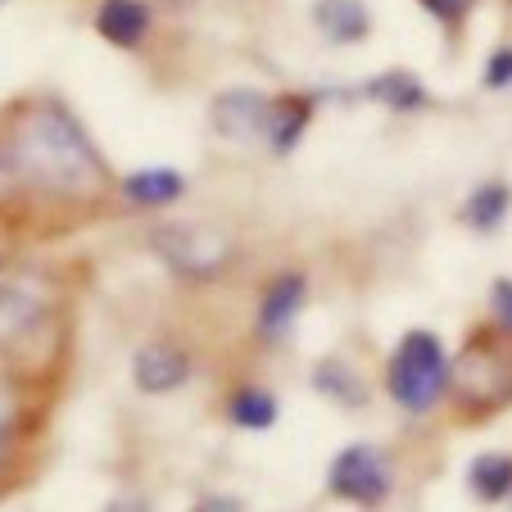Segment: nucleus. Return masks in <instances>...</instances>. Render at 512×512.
I'll use <instances>...</instances> for the list:
<instances>
[{
    "label": "nucleus",
    "instance_id": "24",
    "mask_svg": "<svg viewBox=\"0 0 512 512\" xmlns=\"http://www.w3.org/2000/svg\"><path fill=\"white\" fill-rule=\"evenodd\" d=\"M105 512H150V503L145 499H114Z\"/></svg>",
    "mask_w": 512,
    "mask_h": 512
},
{
    "label": "nucleus",
    "instance_id": "2",
    "mask_svg": "<svg viewBox=\"0 0 512 512\" xmlns=\"http://www.w3.org/2000/svg\"><path fill=\"white\" fill-rule=\"evenodd\" d=\"M64 345V286L32 263H5L0 268V372L37 390V381L64 363Z\"/></svg>",
    "mask_w": 512,
    "mask_h": 512
},
{
    "label": "nucleus",
    "instance_id": "15",
    "mask_svg": "<svg viewBox=\"0 0 512 512\" xmlns=\"http://www.w3.org/2000/svg\"><path fill=\"white\" fill-rule=\"evenodd\" d=\"M313 390H318L322 399H331V404H340V408H363L368 404V381L358 377L345 358H322L318 368H313Z\"/></svg>",
    "mask_w": 512,
    "mask_h": 512
},
{
    "label": "nucleus",
    "instance_id": "16",
    "mask_svg": "<svg viewBox=\"0 0 512 512\" xmlns=\"http://www.w3.org/2000/svg\"><path fill=\"white\" fill-rule=\"evenodd\" d=\"M281 417V404L272 390L263 386H236L227 399V422L241 426V431H272Z\"/></svg>",
    "mask_w": 512,
    "mask_h": 512
},
{
    "label": "nucleus",
    "instance_id": "13",
    "mask_svg": "<svg viewBox=\"0 0 512 512\" xmlns=\"http://www.w3.org/2000/svg\"><path fill=\"white\" fill-rule=\"evenodd\" d=\"M313 23L327 41L336 46H358V41H368L372 32V10L363 0H318L313 5Z\"/></svg>",
    "mask_w": 512,
    "mask_h": 512
},
{
    "label": "nucleus",
    "instance_id": "9",
    "mask_svg": "<svg viewBox=\"0 0 512 512\" xmlns=\"http://www.w3.org/2000/svg\"><path fill=\"white\" fill-rule=\"evenodd\" d=\"M32 386H23L19 377L0 372V472L23 463V440L37 426V408H32ZM0 490H5V476H0Z\"/></svg>",
    "mask_w": 512,
    "mask_h": 512
},
{
    "label": "nucleus",
    "instance_id": "10",
    "mask_svg": "<svg viewBox=\"0 0 512 512\" xmlns=\"http://www.w3.org/2000/svg\"><path fill=\"white\" fill-rule=\"evenodd\" d=\"M304 300H309V281H304V272H277V277L263 286V295H259L254 331H259L263 340L290 336V327H295V318H300Z\"/></svg>",
    "mask_w": 512,
    "mask_h": 512
},
{
    "label": "nucleus",
    "instance_id": "18",
    "mask_svg": "<svg viewBox=\"0 0 512 512\" xmlns=\"http://www.w3.org/2000/svg\"><path fill=\"white\" fill-rule=\"evenodd\" d=\"M508 209H512V186L508 182H485V186H476V191L467 195L463 223L476 227V232H494V227H503Z\"/></svg>",
    "mask_w": 512,
    "mask_h": 512
},
{
    "label": "nucleus",
    "instance_id": "3",
    "mask_svg": "<svg viewBox=\"0 0 512 512\" xmlns=\"http://www.w3.org/2000/svg\"><path fill=\"white\" fill-rule=\"evenodd\" d=\"M386 390L404 413H431L449 390V354L435 331H408L390 354Z\"/></svg>",
    "mask_w": 512,
    "mask_h": 512
},
{
    "label": "nucleus",
    "instance_id": "12",
    "mask_svg": "<svg viewBox=\"0 0 512 512\" xmlns=\"http://www.w3.org/2000/svg\"><path fill=\"white\" fill-rule=\"evenodd\" d=\"M114 186H118V195H123L132 209H168V204H177L186 191H191L186 173H177V168H164V164L123 173Z\"/></svg>",
    "mask_w": 512,
    "mask_h": 512
},
{
    "label": "nucleus",
    "instance_id": "14",
    "mask_svg": "<svg viewBox=\"0 0 512 512\" xmlns=\"http://www.w3.org/2000/svg\"><path fill=\"white\" fill-rule=\"evenodd\" d=\"M313 123V100L309 96H272V118H268V136L272 155H290L295 145L304 141Z\"/></svg>",
    "mask_w": 512,
    "mask_h": 512
},
{
    "label": "nucleus",
    "instance_id": "6",
    "mask_svg": "<svg viewBox=\"0 0 512 512\" xmlns=\"http://www.w3.org/2000/svg\"><path fill=\"white\" fill-rule=\"evenodd\" d=\"M327 490L345 503H358V508H377V503H386L390 490H395L390 458L381 454L377 445H368V440L345 445L327 467Z\"/></svg>",
    "mask_w": 512,
    "mask_h": 512
},
{
    "label": "nucleus",
    "instance_id": "23",
    "mask_svg": "<svg viewBox=\"0 0 512 512\" xmlns=\"http://www.w3.org/2000/svg\"><path fill=\"white\" fill-rule=\"evenodd\" d=\"M191 512H245V503L236 494H204V499H195Z\"/></svg>",
    "mask_w": 512,
    "mask_h": 512
},
{
    "label": "nucleus",
    "instance_id": "20",
    "mask_svg": "<svg viewBox=\"0 0 512 512\" xmlns=\"http://www.w3.org/2000/svg\"><path fill=\"white\" fill-rule=\"evenodd\" d=\"M476 0H422V10L431 14V19H440L445 28H458V23L472 14Z\"/></svg>",
    "mask_w": 512,
    "mask_h": 512
},
{
    "label": "nucleus",
    "instance_id": "5",
    "mask_svg": "<svg viewBox=\"0 0 512 512\" xmlns=\"http://www.w3.org/2000/svg\"><path fill=\"white\" fill-rule=\"evenodd\" d=\"M449 390H454L458 408L463 413H494L512 399V363L499 345H494L490 331H476L467 340L463 358L449 363Z\"/></svg>",
    "mask_w": 512,
    "mask_h": 512
},
{
    "label": "nucleus",
    "instance_id": "7",
    "mask_svg": "<svg viewBox=\"0 0 512 512\" xmlns=\"http://www.w3.org/2000/svg\"><path fill=\"white\" fill-rule=\"evenodd\" d=\"M268 118H272V96L254 87H232V91H218L209 105V123L218 136L236 145H250L259 136H268Z\"/></svg>",
    "mask_w": 512,
    "mask_h": 512
},
{
    "label": "nucleus",
    "instance_id": "1",
    "mask_svg": "<svg viewBox=\"0 0 512 512\" xmlns=\"http://www.w3.org/2000/svg\"><path fill=\"white\" fill-rule=\"evenodd\" d=\"M0 155L10 164L14 186L68 209H96L109 195L105 155L96 150L91 132L64 100H19L0 123Z\"/></svg>",
    "mask_w": 512,
    "mask_h": 512
},
{
    "label": "nucleus",
    "instance_id": "21",
    "mask_svg": "<svg viewBox=\"0 0 512 512\" xmlns=\"http://www.w3.org/2000/svg\"><path fill=\"white\" fill-rule=\"evenodd\" d=\"M485 87L490 91L512 87V46H499L490 55V64H485Z\"/></svg>",
    "mask_w": 512,
    "mask_h": 512
},
{
    "label": "nucleus",
    "instance_id": "19",
    "mask_svg": "<svg viewBox=\"0 0 512 512\" xmlns=\"http://www.w3.org/2000/svg\"><path fill=\"white\" fill-rule=\"evenodd\" d=\"M467 485H472L476 499L499 503L512 494V458L508 454H481L467 467Z\"/></svg>",
    "mask_w": 512,
    "mask_h": 512
},
{
    "label": "nucleus",
    "instance_id": "4",
    "mask_svg": "<svg viewBox=\"0 0 512 512\" xmlns=\"http://www.w3.org/2000/svg\"><path fill=\"white\" fill-rule=\"evenodd\" d=\"M150 250H155L182 281L223 277L236 259V241L213 223H164L150 232Z\"/></svg>",
    "mask_w": 512,
    "mask_h": 512
},
{
    "label": "nucleus",
    "instance_id": "8",
    "mask_svg": "<svg viewBox=\"0 0 512 512\" xmlns=\"http://www.w3.org/2000/svg\"><path fill=\"white\" fill-rule=\"evenodd\" d=\"M132 381L141 395H173L191 381V349L177 340H145L132 354Z\"/></svg>",
    "mask_w": 512,
    "mask_h": 512
},
{
    "label": "nucleus",
    "instance_id": "17",
    "mask_svg": "<svg viewBox=\"0 0 512 512\" xmlns=\"http://www.w3.org/2000/svg\"><path fill=\"white\" fill-rule=\"evenodd\" d=\"M363 96L377 100V105L395 109V114H413V109H426V87L404 73V68H390V73H377V78L363 87Z\"/></svg>",
    "mask_w": 512,
    "mask_h": 512
},
{
    "label": "nucleus",
    "instance_id": "25",
    "mask_svg": "<svg viewBox=\"0 0 512 512\" xmlns=\"http://www.w3.org/2000/svg\"><path fill=\"white\" fill-rule=\"evenodd\" d=\"M10 186H14V177H10V164H5V155H0V195L10 191Z\"/></svg>",
    "mask_w": 512,
    "mask_h": 512
},
{
    "label": "nucleus",
    "instance_id": "11",
    "mask_svg": "<svg viewBox=\"0 0 512 512\" xmlns=\"http://www.w3.org/2000/svg\"><path fill=\"white\" fill-rule=\"evenodd\" d=\"M91 23H96L100 41H109V46H118V50H136L150 37L155 10H150V0H100Z\"/></svg>",
    "mask_w": 512,
    "mask_h": 512
},
{
    "label": "nucleus",
    "instance_id": "22",
    "mask_svg": "<svg viewBox=\"0 0 512 512\" xmlns=\"http://www.w3.org/2000/svg\"><path fill=\"white\" fill-rule=\"evenodd\" d=\"M490 309H494V322H499V331H508V336H512V281L508 277L494 281Z\"/></svg>",
    "mask_w": 512,
    "mask_h": 512
}]
</instances>
